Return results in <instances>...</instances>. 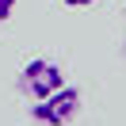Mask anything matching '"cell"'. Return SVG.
Masks as SVG:
<instances>
[{
	"instance_id": "4",
	"label": "cell",
	"mask_w": 126,
	"mask_h": 126,
	"mask_svg": "<svg viewBox=\"0 0 126 126\" xmlns=\"http://www.w3.org/2000/svg\"><path fill=\"white\" fill-rule=\"evenodd\" d=\"M65 4H69V8H88L92 0H65Z\"/></svg>"
},
{
	"instance_id": "1",
	"label": "cell",
	"mask_w": 126,
	"mask_h": 126,
	"mask_svg": "<svg viewBox=\"0 0 126 126\" xmlns=\"http://www.w3.org/2000/svg\"><path fill=\"white\" fill-rule=\"evenodd\" d=\"M80 111V92L69 84H61L57 92H50L46 99H34L31 103V118L42 126H69Z\"/></svg>"
},
{
	"instance_id": "2",
	"label": "cell",
	"mask_w": 126,
	"mask_h": 126,
	"mask_svg": "<svg viewBox=\"0 0 126 126\" xmlns=\"http://www.w3.org/2000/svg\"><path fill=\"white\" fill-rule=\"evenodd\" d=\"M61 84H65L61 69H57L54 61H46V57L27 61V65H23V73H19V92L31 95V103H34V99H46V95H50V92H57Z\"/></svg>"
},
{
	"instance_id": "3",
	"label": "cell",
	"mask_w": 126,
	"mask_h": 126,
	"mask_svg": "<svg viewBox=\"0 0 126 126\" xmlns=\"http://www.w3.org/2000/svg\"><path fill=\"white\" fill-rule=\"evenodd\" d=\"M12 12H16V0H0V23L12 19Z\"/></svg>"
}]
</instances>
